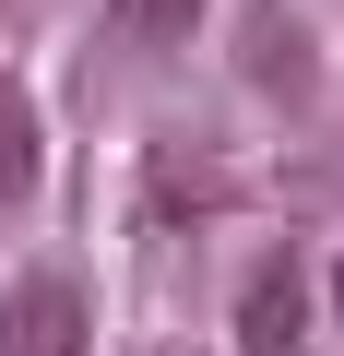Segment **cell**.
Here are the masks:
<instances>
[{
  "instance_id": "6da1fadb",
  "label": "cell",
  "mask_w": 344,
  "mask_h": 356,
  "mask_svg": "<svg viewBox=\"0 0 344 356\" xmlns=\"http://www.w3.org/2000/svg\"><path fill=\"white\" fill-rule=\"evenodd\" d=\"M95 344V309L72 273H13L0 285V356H83Z\"/></svg>"
},
{
  "instance_id": "7a4b0ae2",
  "label": "cell",
  "mask_w": 344,
  "mask_h": 356,
  "mask_svg": "<svg viewBox=\"0 0 344 356\" xmlns=\"http://www.w3.org/2000/svg\"><path fill=\"white\" fill-rule=\"evenodd\" d=\"M238 72H249L273 107H309L320 48H309V24H297V0H249V13H238Z\"/></svg>"
},
{
  "instance_id": "3957f363",
  "label": "cell",
  "mask_w": 344,
  "mask_h": 356,
  "mask_svg": "<svg viewBox=\"0 0 344 356\" xmlns=\"http://www.w3.org/2000/svg\"><path fill=\"white\" fill-rule=\"evenodd\" d=\"M309 344V273L273 250L249 285H238V356H297Z\"/></svg>"
},
{
  "instance_id": "277c9868",
  "label": "cell",
  "mask_w": 344,
  "mask_h": 356,
  "mask_svg": "<svg viewBox=\"0 0 344 356\" xmlns=\"http://www.w3.org/2000/svg\"><path fill=\"white\" fill-rule=\"evenodd\" d=\"M48 178V107L24 95V72H0V202H24Z\"/></svg>"
},
{
  "instance_id": "5b68a950",
  "label": "cell",
  "mask_w": 344,
  "mask_h": 356,
  "mask_svg": "<svg viewBox=\"0 0 344 356\" xmlns=\"http://www.w3.org/2000/svg\"><path fill=\"white\" fill-rule=\"evenodd\" d=\"M226 191H238V178L202 166L190 131H166V143H154V214H202V202H226Z\"/></svg>"
},
{
  "instance_id": "8992f818",
  "label": "cell",
  "mask_w": 344,
  "mask_h": 356,
  "mask_svg": "<svg viewBox=\"0 0 344 356\" xmlns=\"http://www.w3.org/2000/svg\"><path fill=\"white\" fill-rule=\"evenodd\" d=\"M107 36H131V48H190V36H202V0H107Z\"/></svg>"
},
{
  "instance_id": "52a82bcc",
  "label": "cell",
  "mask_w": 344,
  "mask_h": 356,
  "mask_svg": "<svg viewBox=\"0 0 344 356\" xmlns=\"http://www.w3.org/2000/svg\"><path fill=\"white\" fill-rule=\"evenodd\" d=\"M332 309H344V261H332Z\"/></svg>"
}]
</instances>
